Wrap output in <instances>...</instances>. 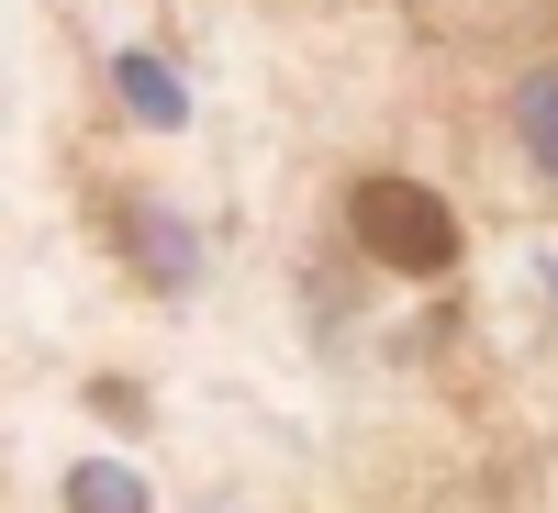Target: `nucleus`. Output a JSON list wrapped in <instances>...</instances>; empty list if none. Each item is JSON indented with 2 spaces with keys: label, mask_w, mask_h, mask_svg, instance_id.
<instances>
[{
  "label": "nucleus",
  "mask_w": 558,
  "mask_h": 513,
  "mask_svg": "<svg viewBox=\"0 0 558 513\" xmlns=\"http://www.w3.org/2000/svg\"><path fill=\"white\" fill-rule=\"evenodd\" d=\"M514 134H525V157L558 179V68H536V78L514 89Z\"/></svg>",
  "instance_id": "nucleus-2"
},
{
  "label": "nucleus",
  "mask_w": 558,
  "mask_h": 513,
  "mask_svg": "<svg viewBox=\"0 0 558 513\" xmlns=\"http://www.w3.org/2000/svg\"><path fill=\"white\" fill-rule=\"evenodd\" d=\"M68 513H146V480H134V469H78Z\"/></svg>",
  "instance_id": "nucleus-3"
},
{
  "label": "nucleus",
  "mask_w": 558,
  "mask_h": 513,
  "mask_svg": "<svg viewBox=\"0 0 558 513\" xmlns=\"http://www.w3.org/2000/svg\"><path fill=\"white\" fill-rule=\"evenodd\" d=\"M123 101L146 112V123H179V78H168L157 57H123Z\"/></svg>",
  "instance_id": "nucleus-4"
},
{
  "label": "nucleus",
  "mask_w": 558,
  "mask_h": 513,
  "mask_svg": "<svg viewBox=\"0 0 558 513\" xmlns=\"http://www.w3.org/2000/svg\"><path fill=\"white\" fill-rule=\"evenodd\" d=\"M347 235L380 257V268H402V279H447L458 268V212L425 191V179H402V168H368L357 191H347Z\"/></svg>",
  "instance_id": "nucleus-1"
}]
</instances>
